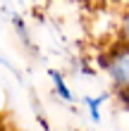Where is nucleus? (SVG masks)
<instances>
[{
	"label": "nucleus",
	"mask_w": 129,
	"mask_h": 131,
	"mask_svg": "<svg viewBox=\"0 0 129 131\" xmlns=\"http://www.w3.org/2000/svg\"><path fill=\"white\" fill-rule=\"evenodd\" d=\"M103 103V98H86V105H88V110H91V119L98 122L101 119V112H98V105Z\"/></svg>",
	"instance_id": "7ed1b4c3"
},
{
	"label": "nucleus",
	"mask_w": 129,
	"mask_h": 131,
	"mask_svg": "<svg viewBox=\"0 0 129 131\" xmlns=\"http://www.w3.org/2000/svg\"><path fill=\"white\" fill-rule=\"evenodd\" d=\"M103 64H105V69H108L112 83L124 93V91H127V76H129V69H127L129 67V62H127V48L120 45V50H112L110 57L103 60Z\"/></svg>",
	"instance_id": "f257e3e1"
},
{
	"label": "nucleus",
	"mask_w": 129,
	"mask_h": 131,
	"mask_svg": "<svg viewBox=\"0 0 129 131\" xmlns=\"http://www.w3.org/2000/svg\"><path fill=\"white\" fill-rule=\"evenodd\" d=\"M50 76H53V81H55V91L60 95H62V100H67V103H72V93H70V88L65 86V79L60 76L57 72H50Z\"/></svg>",
	"instance_id": "f03ea898"
}]
</instances>
